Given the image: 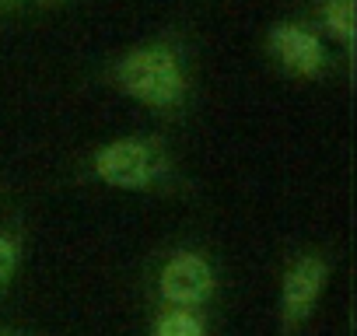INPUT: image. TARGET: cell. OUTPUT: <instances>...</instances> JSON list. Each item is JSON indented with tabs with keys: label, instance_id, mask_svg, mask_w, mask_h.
Returning a JSON list of instances; mask_svg holds the SVG:
<instances>
[{
	"label": "cell",
	"instance_id": "6da1fadb",
	"mask_svg": "<svg viewBox=\"0 0 357 336\" xmlns=\"http://www.w3.org/2000/svg\"><path fill=\"white\" fill-rule=\"evenodd\" d=\"M116 84L130 98H137L140 105H151V109H175V105H183V98L190 91L186 67L178 60V53L168 46L130 49L116 63Z\"/></svg>",
	"mask_w": 357,
	"mask_h": 336
},
{
	"label": "cell",
	"instance_id": "7a4b0ae2",
	"mask_svg": "<svg viewBox=\"0 0 357 336\" xmlns=\"http://www.w3.org/2000/svg\"><path fill=\"white\" fill-rule=\"evenodd\" d=\"M91 168L105 186L133 193V190H151L168 172V158L147 137H123L98 147Z\"/></svg>",
	"mask_w": 357,
	"mask_h": 336
},
{
	"label": "cell",
	"instance_id": "3957f363",
	"mask_svg": "<svg viewBox=\"0 0 357 336\" xmlns=\"http://www.w3.org/2000/svg\"><path fill=\"white\" fill-rule=\"evenodd\" d=\"M214 266L200 252H175L158 277V291L172 308H197L214 294Z\"/></svg>",
	"mask_w": 357,
	"mask_h": 336
},
{
	"label": "cell",
	"instance_id": "277c9868",
	"mask_svg": "<svg viewBox=\"0 0 357 336\" xmlns=\"http://www.w3.org/2000/svg\"><path fill=\"white\" fill-rule=\"evenodd\" d=\"M326 273H329L326 259L312 256V252L298 256L291 263V270L284 273V287H280V312H284L287 326H301L312 315V308L326 287Z\"/></svg>",
	"mask_w": 357,
	"mask_h": 336
},
{
	"label": "cell",
	"instance_id": "5b68a950",
	"mask_svg": "<svg viewBox=\"0 0 357 336\" xmlns=\"http://www.w3.org/2000/svg\"><path fill=\"white\" fill-rule=\"evenodd\" d=\"M270 49L298 77H319L322 67H326L322 39L315 32L301 29V25H291V22H280V25L270 29Z\"/></svg>",
	"mask_w": 357,
	"mask_h": 336
},
{
	"label": "cell",
	"instance_id": "8992f818",
	"mask_svg": "<svg viewBox=\"0 0 357 336\" xmlns=\"http://www.w3.org/2000/svg\"><path fill=\"white\" fill-rule=\"evenodd\" d=\"M319 18L329 39H336L340 46L354 43V0H322Z\"/></svg>",
	"mask_w": 357,
	"mask_h": 336
},
{
	"label": "cell",
	"instance_id": "52a82bcc",
	"mask_svg": "<svg viewBox=\"0 0 357 336\" xmlns=\"http://www.w3.org/2000/svg\"><path fill=\"white\" fill-rule=\"evenodd\" d=\"M154 336H207V326L193 308H168L158 315Z\"/></svg>",
	"mask_w": 357,
	"mask_h": 336
},
{
	"label": "cell",
	"instance_id": "ba28073f",
	"mask_svg": "<svg viewBox=\"0 0 357 336\" xmlns=\"http://www.w3.org/2000/svg\"><path fill=\"white\" fill-rule=\"evenodd\" d=\"M15 270H18V242L0 231V291L11 284Z\"/></svg>",
	"mask_w": 357,
	"mask_h": 336
},
{
	"label": "cell",
	"instance_id": "9c48e42d",
	"mask_svg": "<svg viewBox=\"0 0 357 336\" xmlns=\"http://www.w3.org/2000/svg\"><path fill=\"white\" fill-rule=\"evenodd\" d=\"M0 4H8V0H0Z\"/></svg>",
	"mask_w": 357,
	"mask_h": 336
}]
</instances>
